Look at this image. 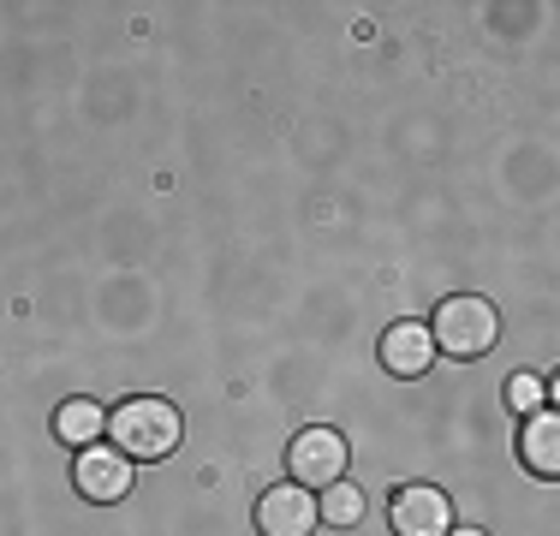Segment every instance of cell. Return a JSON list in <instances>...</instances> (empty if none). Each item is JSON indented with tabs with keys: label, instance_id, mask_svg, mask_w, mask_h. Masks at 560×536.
Listing matches in <instances>:
<instances>
[{
	"label": "cell",
	"instance_id": "cell-1",
	"mask_svg": "<svg viewBox=\"0 0 560 536\" xmlns=\"http://www.w3.org/2000/svg\"><path fill=\"white\" fill-rule=\"evenodd\" d=\"M179 411H173V399L162 394H138V399H126V406H114L108 411V441L126 459H143V465H155V459H167L173 447H179Z\"/></svg>",
	"mask_w": 560,
	"mask_h": 536
},
{
	"label": "cell",
	"instance_id": "cell-7",
	"mask_svg": "<svg viewBox=\"0 0 560 536\" xmlns=\"http://www.w3.org/2000/svg\"><path fill=\"white\" fill-rule=\"evenodd\" d=\"M435 358V340L423 322H394L388 334H382V370L399 375V382H411V375H423Z\"/></svg>",
	"mask_w": 560,
	"mask_h": 536
},
{
	"label": "cell",
	"instance_id": "cell-3",
	"mask_svg": "<svg viewBox=\"0 0 560 536\" xmlns=\"http://www.w3.org/2000/svg\"><path fill=\"white\" fill-rule=\"evenodd\" d=\"M287 477L299 489H328L346 477V435L340 429H299L287 441Z\"/></svg>",
	"mask_w": 560,
	"mask_h": 536
},
{
	"label": "cell",
	"instance_id": "cell-11",
	"mask_svg": "<svg viewBox=\"0 0 560 536\" xmlns=\"http://www.w3.org/2000/svg\"><path fill=\"white\" fill-rule=\"evenodd\" d=\"M542 399H549V382H542V375H525V370H518L513 382H506V406H513L518 418L542 411Z\"/></svg>",
	"mask_w": 560,
	"mask_h": 536
},
{
	"label": "cell",
	"instance_id": "cell-6",
	"mask_svg": "<svg viewBox=\"0 0 560 536\" xmlns=\"http://www.w3.org/2000/svg\"><path fill=\"white\" fill-rule=\"evenodd\" d=\"M72 482H78V494H84V501H119V494L131 489V459L119 447H84L78 453V465H72Z\"/></svg>",
	"mask_w": 560,
	"mask_h": 536
},
{
	"label": "cell",
	"instance_id": "cell-4",
	"mask_svg": "<svg viewBox=\"0 0 560 536\" xmlns=\"http://www.w3.org/2000/svg\"><path fill=\"white\" fill-rule=\"evenodd\" d=\"M388 525H394V536H447L453 531V501L435 482H406L388 501Z\"/></svg>",
	"mask_w": 560,
	"mask_h": 536
},
{
	"label": "cell",
	"instance_id": "cell-2",
	"mask_svg": "<svg viewBox=\"0 0 560 536\" xmlns=\"http://www.w3.org/2000/svg\"><path fill=\"white\" fill-rule=\"evenodd\" d=\"M430 340H435V352H447V358H483V352H495V340H501V316H495V304L477 299V292H453V299L435 304Z\"/></svg>",
	"mask_w": 560,
	"mask_h": 536
},
{
	"label": "cell",
	"instance_id": "cell-8",
	"mask_svg": "<svg viewBox=\"0 0 560 536\" xmlns=\"http://www.w3.org/2000/svg\"><path fill=\"white\" fill-rule=\"evenodd\" d=\"M518 465L530 477H560V418L555 411H530L518 429Z\"/></svg>",
	"mask_w": 560,
	"mask_h": 536
},
{
	"label": "cell",
	"instance_id": "cell-10",
	"mask_svg": "<svg viewBox=\"0 0 560 536\" xmlns=\"http://www.w3.org/2000/svg\"><path fill=\"white\" fill-rule=\"evenodd\" d=\"M364 513H370V501H364V489H352V482H328L323 494H316V518L323 525H335V531H352V525H364Z\"/></svg>",
	"mask_w": 560,
	"mask_h": 536
},
{
	"label": "cell",
	"instance_id": "cell-12",
	"mask_svg": "<svg viewBox=\"0 0 560 536\" xmlns=\"http://www.w3.org/2000/svg\"><path fill=\"white\" fill-rule=\"evenodd\" d=\"M447 536H489V531H477V525H471V531H447Z\"/></svg>",
	"mask_w": 560,
	"mask_h": 536
},
{
	"label": "cell",
	"instance_id": "cell-9",
	"mask_svg": "<svg viewBox=\"0 0 560 536\" xmlns=\"http://www.w3.org/2000/svg\"><path fill=\"white\" fill-rule=\"evenodd\" d=\"M55 435L66 441V447H96V435H108V411L96 406V399H66V406L55 411Z\"/></svg>",
	"mask_w": 560,
	"mask_h": 536
},
{
	"label": "cell",
	"instance_id": "cell-5",
	"mask_svg": "<svg viewBox=\"0 0 560 536\" xmlns=\"http://www.w3.org/2000/svg\"><path fill=\"white\" fill-rule=\"evenodd\" d=\"M323 518H316V489H299V482H280V489H262L257 501V531L262 536H311Z\"/></svg>",
	"mask_w": 560,
	"mask_h": 536
}]
</instances>
